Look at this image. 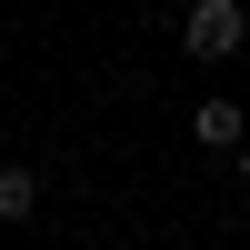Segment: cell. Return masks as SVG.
<instances>
[{
	"label": "cell",
	"instance_id": "obj_4",
	"mask_svg": "<svg viewBox=\"0 0 250 250\" xmlns=\"http://www.w3.org/2000/svg\"><path fill=\"white\" fill-rule=\"evenodd\" d=\"M230 160H240V190H250V130H240V140H230Z\"/></svg>",
	"mask_w": 250,
	"mask_h": 250
},
{
	"label": "cell",
	"instance_id": "obj_3",
	"mask_svg": "<svg viewBox=\"0 0 250 250\" xmlns=\"http://www.w3.org/2000/svg\"><path fill=\"white\" fill-rule=\"evenodd\" d=\"M30 210H40V180L20 160H0V220H30Z\"/></svg>",
	"mask_w": 250,
	"mask_h": 250
},
{
	"label": "cell",
	"instance_id": "obj_2",
	"mask_svg": "<svg viewBox=\"0 0 250 250\" xmlns=\"http://www.w3.org/2000/svg\"><path fill=\"white\" fill-rule=\"evenodd\" d=\"M190 130H200V150H230L250 120H240V100H200V110H190Z\"/></svg>",
	"mask_w": 250,
	"mask_h": 250
},
{
	"label": "cell",
	"instance_id": "obj_1",
	"mask_svg": "<svg viewBox=\"0 0 250 250\" xmlns=\"http://www.w3.org/2000/svg\"><path fill=\"white\" fill-rule=\"evenodd\" d=\"M240 40H250V10H240V0H190V10H180V50H190V60H230Z\"/></svg>",
	"mask_w": 250,
	"mask_h": 250
}]
</instances>
